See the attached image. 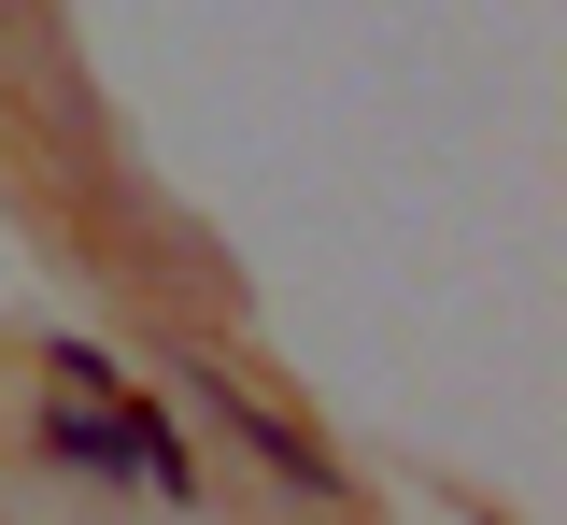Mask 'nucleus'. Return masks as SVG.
<instances>
[{
  "label": "nucleus",
  "instance_id": "1",
  "mask_svg": "<svg viewBox=\"0 0 567 525\" xmlns=\"http://www.w3.org/2000/svg\"><path fill=\"white\" fill-rule=\"evenodd\" d=\"M185 398H199V426H227V441H241V454H256V469H270L284 497H341V454L312 441L298 412H270L256 383H227V370H185Z\"/></svg>",
  "mask_w": 567,
  "mask_h": 525
},
{
  "label": "nucleus",
  "instance_id": "2",
  "mask_svg": "<svg viewBox=\"0 0 567 525\" xmlns=\"http://www.w3.org/2000/svg\"><path fill=\"white\" fill-rule=\"evenodd\" d=\"M43 454L85 469V483H142V398H58L43 412Z\"/></svg>",
  "mask_w": 567,
  "mask_h": 525
}]
</instances>
